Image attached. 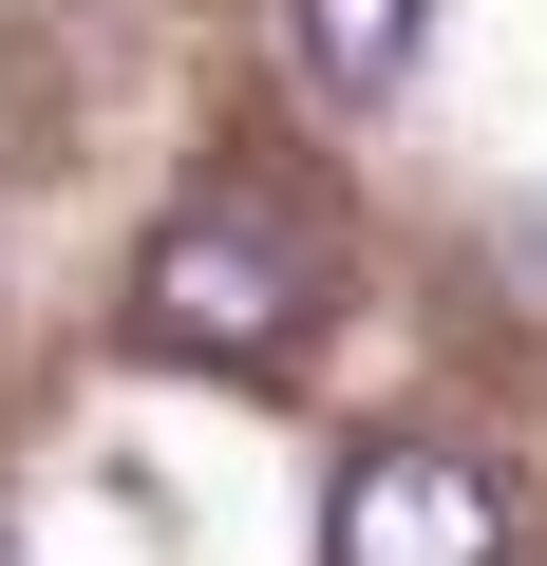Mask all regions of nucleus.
Returning a JSON list of instances; mask_svg holds the SVG:
<instances>
[{
  "label": "nucleus",
  "mask_w": 547,
  "mask_h": 566,
  "mask_svg": "<svg viewBox=\"0 0 547 566\" xmlns=\"http://www.w3.org/2000/svg\"><path fill=\"white\" fill-rule=\"evenodd\" d=\"M133 322H151V359L284 378V359H303V322H322V245L264 208V189H227V208H170V227H151V264H133Z\"/></svg>",
  "instance_id": "obj_1"
},
{
  "label": "nucleus",
  "mask_w": 547,
  "mask_h": 566,
  "mask_svg": "<svg viewBox=\"0 0 547 566\" xmlns=\"http://www.w3.org/2000/svg\"><path fill=\"white\" fill-rule=\"evenodd\" d=\"M322 566H509V491H491V453H434V434L359 453L340 510H322Z\"/></svg>",
  "instance_id": "obj_2"
},
{
  "label": "nucleus",
  "mask_w": 547,
  "mask_h": 566,
  "mask_svg": "<svg viewBox=\"0 0 547 566\" xmlns=\"http://www.w3.org/2000/svg\"><path fill=\"white\" fill-rule=\"evenodd\" d=\"M415 39H434V0H303V76H322L340 114H378V95L415 76Z\"/></svg>",
  "instance_id": "obj_3"
},
{
  "label": "nucleus",
  "mask_w": 547,
  "mask_h": 566,
  "mask_svg": "<svg viewBox=\"0 0 547 566\" xmlns=\"http://www.w3.org/2000/svg\"><path fill=\"white\" fill-rule=\"evenodd\" d=\"M0 566H20V547H0Z\"/></svg>",
  "instance_id": "obj_4"
}]
</instances>
